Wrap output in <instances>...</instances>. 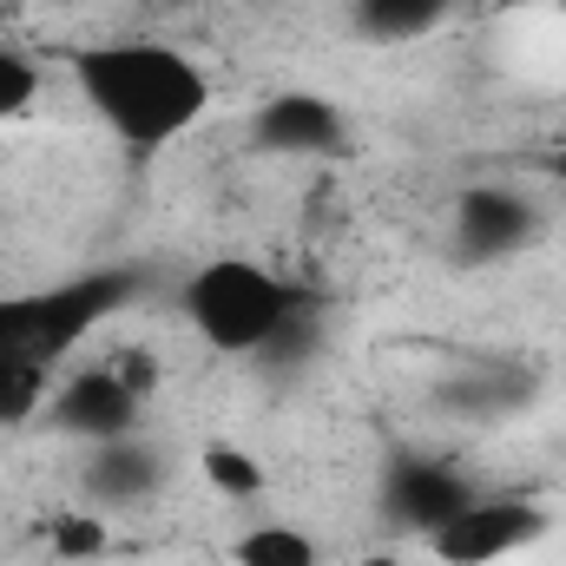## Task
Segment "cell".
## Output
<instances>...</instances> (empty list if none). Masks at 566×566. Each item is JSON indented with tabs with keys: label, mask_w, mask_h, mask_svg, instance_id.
I'll list each match as a JSON object with an SVG mask.
<instances>
[{
	"label": "cell",
	"mask_w": 566,
	"mask_h": 566,
	"mask_svg": "<svg viewBox=\"0 0 566 566\" xmlns=\"http://www.w3.org/2000/svg\"><path fill=\"white\" fill-rule=\"evenodd\" d=\"M66 73L86 113L126 158H158L211 113V73L165 40H86L66 46Z\"/></svg>",
	"instance_id": "obj_1"
},
{
	"label": "cell",
	"mask_w": 566,
	"mask_h": 566,
	"mask_svg": "<svg viewBox=\"0 0 566 566\" xmlns=\"http://www.w3.org/2000/svg\"><path fill=\"white\" fill-rule=\"evenodd\" d=\"M139 296V271H80L46 290L0 296V422H27L53 396V369L126 303Z\"/></svg>",
	"instance_id": "obj_2"
},
{
	"label": "cell",
	"mask_w": 566,
	"mask_h": 566,
	"mask_svg": "<svg viewBox=\"0 0 566 566\" xmlns=\"http://www.w3.org/2000/svg\"><path fill=\"white\" fill-rule=\"evenodd\" d=\"M303 310H310V296L296 283L277 277L258 258H238V251L205 258L191 277L178 283V316L218 356H271Z\"/></svg>",
	"instance_id": "obj_3"
},
{
	"label": "cell",
	"mask_w": 566,
	"mask_h": 566,
	"mask_svg": "<svg viewBox=\"0 0 566 566\" xmlns=\"http://www.w3.org/2000/svg\"><path fill=\"white\" fill-rule=\"evenodd\" d=\"M554 514L527 494H468L434 534H428V554L441 566H501L514 560L521 547L547 541Z\"/></svg>",
	"instance_id": "obj_4"
},
{
	"label": "cell",
	"mask_w": 566,
	"mask_h": 566,
	"mask_svg": "<svg viewBox=\"0 0 566 566\" xmlns=\"http://www.w3.org/2000/svg\"><path fill=\"white\" fill-rule=\"evenodd\" d=\"M145 396H151V363L133 349L119 363L73 369L66 382H53L46 416H53V428L80 434V441H119V434H139Z\"/></svg>",
	"instance_id": "obj_5"
},
{
	"label": "cell",
	"mask_w": 566,
	"mask_h": 566,
	"mask_svg": "<svg viewBox=\"0 0 566 566\" xmlns=\"http://www.w3.org/2000/svg\"><path fill=\"white\" fill-rule=\"evenodd\" d=\"M541 205L521 185H468L448 211V244L461 264H501L541 238Z\"/></svg>",
	"instance_id": "obj_6"
},
{
	"label": "cell",
	"mask_w": 566,
	"mask_h": 566,
	"mask_svg": "<svg viewBox=\"0 0 566 566\" xmlns=\"http://www.w3.org/2000/svg\"><path fill=\"white\" fill-rule=\"evenodd\" d=\"M251 145L271 158H336L349 145V119L336 99H323L310 86H283L251 113Z\"/></svg>",
	"instance_id": "obj_7"
},
{
	"label": "cell",
	"mask_w": 566,
	"mask_h": 566,
	"mask_svg": "<svg viewBox=\"0 0 566 566\" xmlns=\"http://www.w3.org/2000/svg\"><path fill=\"white\" fill-rule=\"evenodd\" d=\"M468 474L441 454H396L389 474H382V514L402 527V534H434L461 501H468Z\"/></svg>",
	"instance_id": "obj_8"
},
{
	"label": "cell",
	"mask_w": 566,
	"mask_h": 566,
	"mask_svg": "<svg viewBox=\"0 0 566 566\" xmlns=\"http://www.w3.org/2000/svg\"><path fill=\"white\" fill-rule=\"evenodd\" d=\"M93 507H139L165 488V454L145 434H119V441H93L86 468H80Z\"/></svg>",
	"instance_id": "obj_9"
},
{
	"label": "cell",
	"mask_w": 566,
	"mask_h": 566,
	"mask_svg": "<svg viewBox=\"0 0 566 566\" xmlns=\"http://www.w3.org/2000/svg\"><path fill=\"white\" fill-rule=\"evenodd\" d=\"M231 560L238 566H323L316 534L290 527V521H264V527H244L231 541Z\"/></svg>",
	"instance_id": "obj_10"
},
{
	"label": "cell",
	"mask_w": 566,
	"mask_h": 566,
	"mask_svg": "<svg viewBox=\"0 0 566 566\" xmlns=\"http://www.w3.org/2000/svg\"><path fill=\"white\" fill-rule=\"evenodd\" d=\"M461 0H356V27L369 40H416L428 27H441Z\"/></svg>",
	"instance_id": "obj_11"
},
{
	"label": "cell",
	"mask_w": 566,
	"mask_h": 566,
	"mask_svg": "<svg viewBox=\"0 0 566 566\" xmlns=\"http://www.w3.org/2000/svg\"><path fill=\"white\" fill-rule=\"evenodd\" d=\"M198 474H205L211 494H224V501H258V494H264V468H258L244 448H231V441H205Z\"/></svg>",
	"instance_id": "obj_12"
},
{
	"label": "cell",
	"mask_w": 566,
	"mask_h": 566,
	"mask_svg": "<svg viewBox=\"0 0 566 566\" xmlns=\"http://www.w3.org/2000/svg\"><path fill=\"white\" fill-rule=\"evenodd\" d=\"M40 86H46L40 60H33L27 46H7V40H0V126H7V119H27V113L40 106Z\"/></svg>",
	"instance_id": "obj_13"
},
{
	"label": "cell",
	"mask_w": 566,
	"mask_h": 566,
	"mask_svg": "<svg viewBox=\"0 0 566 566\" xmlns=\"http://www.w3.org/2000/svg\"><path fill=\"white\" fill-rule=\"evenodd\" d=\"M106 521L99 514H60L53 527H46V547L60 554V560H99L106 554Z\"/></svg>",
	"instance_id": "obj_14"
},
{
	"label": "cell",
	"mask_w": 566,
	"mask_h": 566,
	"mask_svg": "<svg viewBox=\"0 0 566 566\" xmlns=\"http://www.w3.org/2000/svg\"><path fill=\"white\" fill-rule=\"evenodd\" d=\"M541 178H547V185H554V191L566 198V145H554V151H541Z\"/></svg>",
	"instance_id": "obj_15"
},
{
	"label": "cell",
	"mask_w": 566,
	"mask_h": 566,
	"mask_svg": "<svg viewBox=\"0 0 566 566\" xmlns=\"http://www.w3.org/2000/svg\"><path fill=\"white\" fill-rule=\"evenodd\" d=\"M363 566H396V560H389V554H376V560H363Z\"/></svg>",
	"instance_id": "obj_16"
},
{
	"label": "cell",
	"mask_w": 566,
	"mask_h": 566,
	"mask_svg": "<svg viewBox=\"0 0 566 566\" xmlns=\"http://www.w3.org/2000/svg\"><path fill=\"white\" fill-rule=\"evenodd\" d=\"M165 7H205V0H165Z\"/></svg>",
	"instance_id": "obj_17"
},
{
	"label": "cell",
	"mask_w": 566,
	"mask_h": 566,
	"mask_svg": "<svg viewBox=\"0 0 566 566\" xmlns=\"http://www.w3.org/2000/svg\"><path fill=\"white\" fill-rule=\"evenodd\" d=\"M560 7H566V0H560Z\"/></svg>",
	"instance_id": "obj_18"
}]
</instances>
